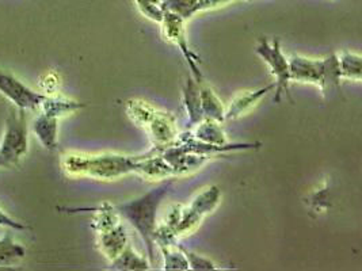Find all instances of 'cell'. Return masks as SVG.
I'll return each instance as SVG.
<instances>
[{
    "label": "cell",
    "instance_id": "obj_16",
    "mask_svg": "<svg viewBox=\"0 0 362 271\" xmlns=\"http://www.w3.org/2000/svg\"><path fill=\"white\" fill-rule=\"evenodd\" d=\"M148 260L137 254L132 248L131 244H128L119 254L112 260V269L115 270H149Z\"/></svg>",
    "mask_w": 362,
    "mask_h": 271
},
{
    "label": "cell",
    "instance_id": "obj_19",
    "mask_svg": "<svg viewBox=\"0 0 362 271\" xmlns=\"http://www.w3.org/2000/svg\"><path fill=\"white\" fill-rule=\"evenodd\" d=\"M165 259V270H189L186 256L182 251L181 246L173 244L159 247Z\"/></svg>",
    "mask_w": 362,
    "mask_h": 271
},
{
    "label": "cell",
    "instance_id": "obj_8",
    "mask_svg": "<svg viewBox=\"0 0 362 271\" xmlns=\"http://www.w3.org/2000/svg\"><path fill=\"white\" fill-rule=\"evenodd\" d=\"M160 25H162V30H163L165 40L173 42L181 51L185 60L189 64L193 78L197 80L198 83H202V73H201V69L198 66L199 64V57L190 49V45L187 42L186 29H185V19H182L180 16H177L174 13L165 11V16H163Z\"/></svg>",
    "mask_w": 362,
    "mask_h": 271
},
{
    "label": "cell",
    "instance_id": "obj_1",
    "mask_svg": "<svg viewBox=\"0 0 362 271\" xmlns=\"http://www.w3.org/2000/svg\"><path fill=\"white\" fill-rule=\"evenodd\" d=\"M174 185V181H165L159 186L151 188L148 193L140 195L139 198H134L129 203H121L115 206V210L119 216H122L125 220L129 221L133 228L137 231V234L141 236L148 253L149 263H155V229L158 227L156 224V215L163 203L165 195L170 193L171 187Z\"/></svg>",
    "mask_w": 362,
    "mask_h": 271
},
{
    "label": "cell",
    "instance_id": "obj_13",
    "mask_svg": "<svg viewBox=\"0 0 362 271\" xmlns=\"http://www.w3.org/2000/svg\"><path fill=\"white\" fill-rule=\"evenodd\" d=\"M204 83V82H202ZM199 85L197 80L190 76L186 79V85L183 87V104L187 113V119L192 126L198 125L204 117L201 109V98H199Z\"/></svg>",
    "mask_w": 362,
    "mask_h": 271
},
{
    "label": "cell",
    "instance_id": "obj_22",
    "mask_svg": "<svg viewBox=\"0 0 362 271\" xmlns=\"http://www.w3.org/2000/svg\"><path fill=\"white\" fill-rule=\"evenodd\" d=\"M0 164H6V162L1 159V156H0Z\"/></svg>",
    "mask_w": 362,
    "mask_h": 271
},
{
    "label": "cell",
    "instance_id": "obj_20",
    "mask_svg": "<svg viewBox=\"0 0 362 271\" xmlns=\"http://www.w3.org/2000/svg\"><path fill=\"white\" fill-rule=\"evenodd\" d=\"M134 1L144 17L158 23L162 22L165 16V10L162 8V0H134Z\"/></svg>",
    "mask_w": 362,
    "mask_h": 271
},
{
    "label": "cell",
    "instance_id": "obj_21",
    "mask_svg": "<svg viewBox=\"0 0 362 271\" xmlns=\"http://www.w3.org/2000/svg\"><path fill=\"white\" fill-rule=\"evenodd\" d=\"M182 251L186 256V260H187V265H189V269L190 270L197 271H211V270H220L221 267H218L214 260L202 256V255L194 254L192 251H187L182 247Z\"/></svg>",
    "mask_w": 362,
    "mask_h": 271
},
{
    "label": "cell",
    "instance_id": "obj_4",
    "mask_svg": "<svg viewBox=\"0 0 362 271\" xmlns=\"http://www.w3.org/2000/svg\"><path fill=\"white\" fill-rule=\"evenodd\" d=\"M118 216L119 215L115 206L105 203L99 209L98 216L95 219L100 250L110 260H113L129 244L127 229Z\"/></svg>",
    "mask_w": 362,
    "mask_h": 271
},
{
    "label": "cell",
    "instance_id": "obj_15",
    "mask_svg": "<svg viewBox=\"0 0 362 271\" xmlns=\"http://www.w3.org/2000/svg\"><path fill=\"white\" fill-rule=\"evenodd\" d=\"M199 98H201V109L204 113V117L208 119H214L217 122H224L226 109L223 106V102L218 100V97L214 94V90L208 85L201 83L199 85Z\"/></svg>",
    "mask_w": 362,
    "mask_h": 271
},
{
    "label": "cell",
    "instance_id": "obj_14",
    "mask_svg": "<svg viewBox=\"0 0 362 271\" xmlns=\"http://www.w3.org/2000/svg\"><path fill=\"white\" fill-rule=\"evenodd\" d=\"M198 141L212 144V145H228L226 133L220 125V122L214 119H204L198 125H196V131L192 133Z\"/></svg>",
    "mask_w": 362,
    "mask_h": 271
},
{
    "label": "cell",
    "instance_id": "obj_12",
    "mask_svg": "<svg viewBox=\"0 0 362 271\" xmlns=\"http://www.w3.org/2000/svg\"><path fill=\"white\" fill-rule=\"evenodd\" d=\"M136 174L147 179H167L174 174L173 169L167 164L162 155L153 156H137Z\"/></svg>",
    "mask_w": 362,
    "mask_h": 271
},
{
    "label": "cell",
    "instance_id": "obj_17",
    "mask_svg": "<svg viewBox=\"0 0 362 271\" xmlns=\"http://www.w3.org/2000/svg\"><path fill=\"white\" fill-rule=\"evenodd\" d=\"M338 59V67L342 79H349V80H361L362 66L361 56L353 52H341L337 54Z\"/></svg>",
    "mask_w": 362,
    "mask_h": 271
},
{
    "label": "cell",
    "instance_id": "obj_7",
    "mask_svg": "<svg viewBox=\"0 0 362 271\" xmlns=\"http://www.w3.org/2000/svg\"><path fill=\"white\" fill-rule=\"evenodd\" d=\"M220 198H221L220 188L212 186L202 191L201 194H198L189 206L181 207V216L175 227L177 236L194 229L206 215L212 213Z\"/></svg>",
    "mask_w": 362,
    "mask_h": 271
},
{
    "label": "cell",
    "instance_id": "obj_18",
    "mask_svg": "<svg viewBox=\"0 0 362 271\" xmlns=\"http://www.w3.org/2000/svg\"><path fill=\"white\" fill-rule=\"evenodd\" d=\"M35 133L48 150H54L57 137V117L47 113L41 116L35 122Z\"/></svg>",
    "mask_w": 362,
    "mask_h": 271
},
{
    "label": "cell",
    "instance_id": "obj_9",
    "mask_svg": "<svg viewBox=\"0 0 362 271\" xmlns=\"http://www.w3.org/2000/svg\"><path fill=\"white\" fill-rule=\"evenodd\" d=\"M0 91L21 109H35L42 106L47 97L37 94L10 75L0 72Z\"/></svg>",
    "mask_w": 362,
    "mask_h": 271
},
{
    "label": "cell",
    "instance_id": "obj_2",
    "mask_svg": "<svg viewBox=\"0 0 362 271\" xmlns=\"http://www.w3.org/2000/svg\"><path fill=\"white\" fill-rule=\"evenodd\" d=\"M63 167L69 175L109 181L136 172L137 156L133 157L115 153H71L63 156Z\"/></svg>",
    "mask_w": 362,
    "mask_h": 271
},
{
    "label": "cell",
    "instance_id": "obj_10",
    "mask_svg": "<svg viewBox=\"0 0 362 271\" xmlns=\"http://www.w3.org/2000/svg\"><path fill=\"white\" fill-rule=\"evenodd\" d=\"M325 75V60H315L303 56H293L289 59L291 82L310 83L322 87Z\"/></svg>",
    "mask_w": 362,
    "mask_h": 271
},
{
    "label": "cell",
    "instance_id": "obj_11",
    "mask_svg": "<svg viewBox=\"0 0 362 271\" xmlns=\"http://www.w3.org/2000/svg\"><path fill=\"white\" fill-rule=\"evenodd\" d=\"M272 90H274V83L266 85V87L261 88V90L245 91V92L239 94L236 98H233L230 101V106L226 109L224 119L230 121V119H238L245 112H247L248 109H251L257 102L261 101L264 95L269 94Z\"/></svg>",
    "mask_w": 362,
    "mask_h": 271
},
{
    "label": "cell",
    "instance_id": "obj_6",
    "mask_svg": "<svg viewBox=\"0 0 362 271\" xmlns=\"http://www.w3.org/2000/svg\"><path fill=\"white\" fill-rule=\"evenodd\" d=\"M28 150V131L26 117L23 109L13 110L6 124V133L1 144L0 156L6 164H13L18 162Z\"/></svg>",
    "mask_w": 362,
    "mask_h": 271
},
{
    "label": "cell",
    "instance_id": "obj_3",
    "mask_svg": "<svg viewBox=\"0 0 362 271\" xmlns=\"http://www.w3.org/2000/svg\"><path fill=\"white\" fill-rule=\"evenodd\" d=\"M127 110L134 122L144 126L158 152L177 143L178 131L175 119L170 113L155 110L147 102L129 101Z\"/></svg>",
    "mask_w": 362,
    "mask_h": 271
},
{
    "label": "cell",
    "instance_id": "obj_5",
    "mask_svg": "<svg viewBox=\"0 0 362 271\" xmlns=\"http://www.w3.org/2000/svg\"><path fill=\"white\" fill-rule=\"evenodd\" d=\"M255 53L262 57L264 63L270 68L272 75L276 78L274 82V102L280 103L282 95H288L291 98L289 85H291V76H289V60L282 53L280 40L269 41L267 38H261L255 47Z\"/></svg>",
    "mask_w": 362,
    "mask_h": 271
}]
</instances>
